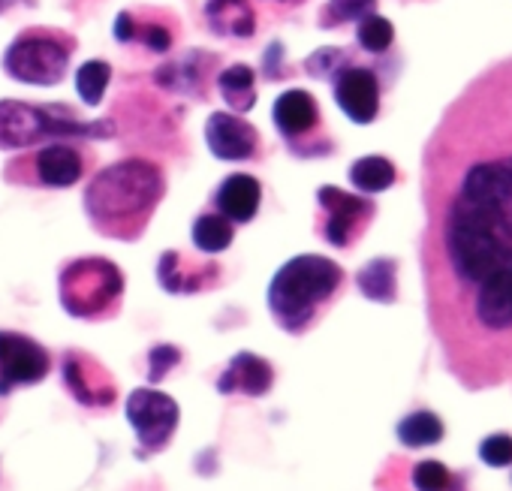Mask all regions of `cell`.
I'll return each instance as SVG.
<instances>
[{"label":"cell","instance_id":"cell-25","mask_svg":"<svg viewBox=\"0 0 512 491\" xmlns=\"http://www.w3.org/2000/svg\"><path fill=\"white\" fill-rule=\"evenodd\" d=\"M109 82H112V67L106 61H85L76 70V91L85 106H100Z\"/></svg>","mask_w":512,"mask_h":491},{"label":"cell","instance_id":"cell-31","mask_svg":"<svg viewBox=\"0 0 512 491\" xmlns=\"http://www.w3.org/2000/svg\"><path fill=\"white\" fill-rule=\"evenodd\" d=\"M181 362V350L172 344H160L148 353V383H160Z\"/></svg>","mask_w":512,"mask_h":491},{"label":"cell","instance_id":"cell-17","mask_svg":"<svg viewBox=\"0 0 512 491\" xmlns=\"http://www.w3.org/2000/svg\"><path fill=\"white\" fill-rule=\"evenodd\" d=\"M260 202H263L260 181H256L253 175H244V172L229 175L214 193L217 211L232 223H250L256 217V211H260Z\"/></svg>","mask_w":512,"mask_h":491},{"label":"cell","instance_id":"cell-28","mask_svg":"<svg viewBox=\"0 0 512 491\" xmlns=\"http://www.w3.org/2000/svg\"><path fill=\"white\" fill-rule=\"evenodd\" d=\"M377 0H329L323 10V28H335L341 22H359L362 16L374 13Z\"/></svg>","mask_w":512,"mask_h":491},{"label":"cell","instance_id":"cell-29","mask_svg":"<svg viewBox=\"0 0 512 491\" xmlns=\"http://www.w3.org/2000/svg\"><path fill=\"white\" fill-rule=\"evenodd\" d=\"M305 67L314 79H335L347 67V55L341 49H320L305 61Z\"/></svg>","mask_w":512,"mask_h":491},{"label":"cell","instance_id":"cell-35","mask_svg":"<svg viewBox=\"0 0 512 491\" xmlns=\"http://www.w3.org/2000/svg\"><path fill=\"white\" fill-rule=\"evenodd\" d=\"M281 4H302V0H281Z\"/></svg>","mask_w":512,"mask_h":491},{"label":"cell","instance_id":"cell-12","mask_svg":"<svg viewBox=\"0 0 512 491\" xmlns=\"http://www.w3.org/2000/svg\"><path fill=\"white\" fill-rule=\"evenodd\" d=\"M205 142L217 160H229V163L253 160L256 151H260V133L253 130V124H247L232 112H214L208 118Z\"/></svg>","mask_w":512,"mask_h":491},{"label":"cell","instance_id":"cell-7","mask_svg":"<svg viewBox=\"0 0 512 491\" xmlns=\"http://www.w3.org/2000/svg\"><path fill=\"white\" fill-rule=\"evenodd\" d=\"M178 404L175 398L157 392V389H133L127 398V419L139 440V458L157 455L178 428Z\"/></svg>","mask_w":512,"mask_h":491},{"label":"cell","instance_id":"cell-27","mask_svg":"<svg viewBox=\"0 0 512 491\" xmlns=\"http://www.w3.org/2000/svg\"><path fill=\"white\" fill-rule=\"evenodd\" d=\"M416 491H458L461 482L440 461H419L410 473Z\"/></svg>","mask_w":512,"mask_h":491},{"label":"cell","instance_id":"cell-26","mask_svg":"<svg viewBox=\"0 0 512 491\" xmlns=\"http://www.w3.org/2000/svg\"><path fill=\"white\" fill-rule=\"evenodd\" d=\"M356 40H359V46H362L365 52L380 55V52H386V49L392 46V40H395V28H392V22H389V19L377 16V13H368V16H362V19H359Z\"/></svg>","mask_w":512,"mask_h":491},{"label":"cell","instance_id":"cell-8","mask_svg":"<svg viewBox=\"0 0 512 491\" xmlns=\"http://www.w3.org/2000/svg\"><path fill=\"white\" fill-rule=\"evenodd\" d=\"M52 356L43 344L19 332H0V398L19 386H37L49 377Z\"/></svg>","mask_w":512,"mask_h":491},{"label":"cell","instance_id":"cell-21","mask_svg":"<svg viewBox=\"0 0 512 491\" xmlns=\"http://www.w3.org/2000/svg\"><path fill=\"white\" fill-rule=\"evenodd\" d=\"M395 263L392 260H371L359 275H356V284L362 290L365 299L371 302H395L398 299V281H395Z\"/></svg>","mask_w":512,"mask_h":491},{"label":"cell","instance_id":"cell-6","mask_svg":"<svg viewBox=\"0 0 512 491\" xmlns=\"http://www.w3.org/2000/svg\"><path fill=\"white\" fill-rule=\"evenodd\" d=\"M73 49H76V40L70 34L31 28V31H22L4 52V70L16 82L49 88L64 79Z\"/></svg>","mask_w":512,"mask_h":491},{"label":"cell","instance_id":"cell-22","mask_svg":"<svg viewBox=\"0 0 512 491\" xmlns=\"http://www.w3.org/2000/svg\"><path fill=\"white\" fill-rule=\"evenodd\" d=\"M446 434L443 428V419L431 410H416L410 416H404L398 422V440L407 446V449H425V446H434L440 443Z\"/></svg>","mask_w":512,"mask_h":491},{"label":"cell","instance_id":"cell-3","mask_svg":"<svg viewBox=\"0 0 512 491\" xmlns=\"http://www.w3.org/2000/svg\"><path fill=\"white\" fill-rule=\"evenodd\" d=\"M344 269L320 254L293 257L278 269L269 284V311L290 335H302L320 311L338 296Z\"/></svg>","mask_w":512,"mask_h":491},{"label":"cell","instance_id":"cell-13","mask_svg":"<svg viewBox=\"0 0 512 491\" xmlns=\"http://www.w3.org/2000/svg\"><path fill=\"white\" fill-rule=\"evenodd\" d=\"M335 103L356 124H371L380 112V82L368 67H344L335 76Z\"/></svg>","mask_w":512,"mask_h":491},{"label":"cell","instance_id":"cell-16","mask_svg":"<svg viewBox=\"0 0 512 491\" xmlns=\"http://www.w3.org/2000/svg\"><path fill=\"white\" fill-rule=\"evenodd\" d=\"M275 383V368L256 353H238L232 356V362L226 365V371L217 380V392L232 395H250V398H263Z\"/></svg>","mask_w":512,"mask_h":491},{"label":"cell","instance_id":"cell-9","mask_svg":"<svg viewBox=\"0 0 512 491\" xmlns=\"http://www.w3.org/2000/svg\"><path fill=\"white\" fill-rule=\"evenodd\" d=\"M317 202L326 211V223H323V235L335 248H350V244L365 232V226L374 217V202L356 193H347L341 187H320L317 190Z\"/></svg>","mask_w":512,"mask_h":491},{"label":"cell","instance_id":"cell-5","mask_svg":"<svg viewBox=\"0 0 512 491\" xmlns=\"http://www.w3.org/2000/svg\"><path fill=\"white\" fill-rule=\"evenodd\" d=\"M61 305L79 320L109 317L124 296V275L112 260L85 257L61 272Z\"/></svg>","mask_w":512,"mask_h":491},{"label":"cell","instance_id":"cell-11","mask_svg":"<svg viewBox=\"0 0 512 491\" xmlns=\"http://www.w3.org/2000/svg\"><path fill=\"white\" fill-rule=\"evenodd\" d=\"M88 169V154L79 145H70L67 139H55L43 145L31 157V184L40 187H73L82 181Z\"/></svg>","mask_w":512,"mask_h":491},{"label":"cell","instance_id":"cell-30","mask_svg":"<svg viewBox=\"0 0 512 491\" xmlns=\"http://www.w3.org/2000/svg\"><path fill=\"white\" fill-rule=\"evenodd\" d=\"M479 458L488 467H509L512 464V437L509 434H491L479 443Z\"/></svg>","mask_w":512,"mask_h":491},{"label":"cell","instance_id":"cell-23","mask_svg":"<svg viewBox=\"0 0 512 491\" xmlns=\"http://www.w3.org/2000/svg\"><path fill=\"white\" fill-rule=\"evenodd\" d=\"M232 238H235L232 220H226L220 211L217 214H202L193 223V244H196V251H202V254L226 251L232 244Z\"/></svg>","mask_w":512,"mask_h":491},{"label":"cell","instance_id":"cell-20","mask_svg":"<svg viewBox=\"0 0 512 491\" xmlns=\"http://www.w3.org/2000/svg\"><path fill=\"white\" fill-rule=\"evenodd\" d=\"M217 88L226 100V106L238 115L250 112L256 103V88H253V70L244 64H232L229 70L217 73Z\"/></svg>","mask_w":512,"mask_h":491},{"label":"cell","instance_id":"cell-24","mask_svg":"<svg viewBox=\"0 0 512 491\" xmlns=\"http://www.w3.org/2000/svg\"><path fill=\"white\" fill-rule=\"evenodd\" d=\"M398 172L386 157H362L350 166V181L362 193H383L395 184Z\"/></svg>","mask_w":512,"mask_h":491},{"label":"cell","instance_id":"cell-34","mask_svg":"<svg viewBox=\"0 0 512 491\" xmlns=\"http://www.w3.org/2000/svg\"><path fill=\"white\" fill-rule=\"evenodd\" d=\"M281 55H284V49H281V43H272V49L266 52V58H263V64H266V76H272V79H281L284 73H281Z\"/></svg>","mask_w":512,"mask_h":491},{"label":"cell","instance_id":"cell-1","mask_svg":"<svg viewBox=\"0 0 512 491\" xmlns=\"http://www.w3.org/2000/svg\"><path fill=\"white\" fill-rule=\"evenodd\" d=\"M422 278L446 368L512 383V55L473 76L422 154Z\"/></svg>","mask_w":512,"mask_h":491},{"label":"cell","instance_id":"cell-19","mask_svg":"<svg viewBox=\"0 0 512 491\" xmlns=\"http://www.w3.org/2000/svg\"><path fill=\"white\" fill-rule=\"evenodd\" d=\"M211 55H187L175 64H166L157 70V85H163L166 91H184V94H196L205 100V70H199L202 61H208Z\"/></svg>","mask_w":512,"mask_h":491},{"label":"cell","instance_id":"cell-32","mask_svg":"<svg viewBox=\"0 0 512 491\" xmlns=\"http://www.w3.org/2000/svg\"><path fill=\"white\" fill-rule=\"evenodd\" d=\"M136 40H142L151 52H169L175 37H172V31L166 28V22L151 19V22H145V25L136 22Z\"/></svg>","mask_w":512,"mask_h":491},{"label":"cell","instance_id":"cell-15","mask_svg":"<svg viewBox=\"0 0 512 491\" xmlns=\"http://www.w3.org/2000/svg\"><path fill=\"white\" fill-rule=\"evenodd\" d=\"M157 278L166 293H202L217 284L220 266L211 260H187L181 251H166L157 266Z\"/></svg>","mask_w":512,"mask_h":491},{"label":"cell","instance_id":"cell-18","mask_svg":"<svg viewBox=\"0 0 512 491\" xmlns=\"http://www.w3.org/2000/svg\"><path fill=\"white\" fill-rule=\"evenodd\" d=\"M205 19L211 31L220 37L250 40L256 34V16H253L250 0H208Z\"/></svg>","mask_w":512,"mask_h":491},{"label":"cell","instance_id":"cell-4","mask_svg":"<svg viewBox=\"0 0 512 491\" xmlns=\"http://www.w3.org/2000/svg\"><path fill=\"white\" fill-rule=\"evenodd\" d=\"M109 139L112 121H82L67 106H31L19 100H0V148H31L55 139Z\"/></svg>","mask_w":512,"mask_h":491},{"label":"cell","instance_id":"cell-2","mask_svg":"<svg viewBox=\"0 0 512 491\" xmlns=\"http://www.w3.org/2000/svg\"><path fill=\"white\" fill-rule=\"evenodd\" d=\"M166 181L160 166L142 157H127L94 175L85 193V211L97 232L133 241L148 226Z\"/></svg>","mask_w":512,"mask_h":491},{"label":"cell","instance_id":"cell-10","mask_svg":"<svg viewBox=\"0 0 512 491\" xmlns=\"http://www.w3.org/2000/svg\"><path fill=\"white\" fill-rule=\"evenodd\" d=\"M64 383L82 407H109L118 398L112 374L88 353L70 350L64 356Z\"/></svg>","mask_w":512,"mask_h":491},{"label":"cell","instance_id":"cell-33","mask_svg":"<svg viewBox=\"0 0 512 491\" xmlns=\"http://www.w3.org/2000/svg\"><path fill=\"white\" fill-rule=\"evenodd\" d=\"M115 40L118 43H133L136 40V16L133 13H121L115 19Z\"/></svg>","mask_w":512,"mask_h":491},{"label":"cell","instance_id":"cell-14","mask_svg":"<svg viewBox=\"0 0 512 491\" xmlns=\"http://www.w3.org/2000/svg\"><path fill=\"white\" fill-rule=\"evenodd\" d=\"M272 118H275V127L281 130V136L290 142V148L302 151L305 139H311V133L320 127V106L308 91L293 88L275 100Z\"/></svg>","mask_w":512,"mask_h":491}]
</instances>
